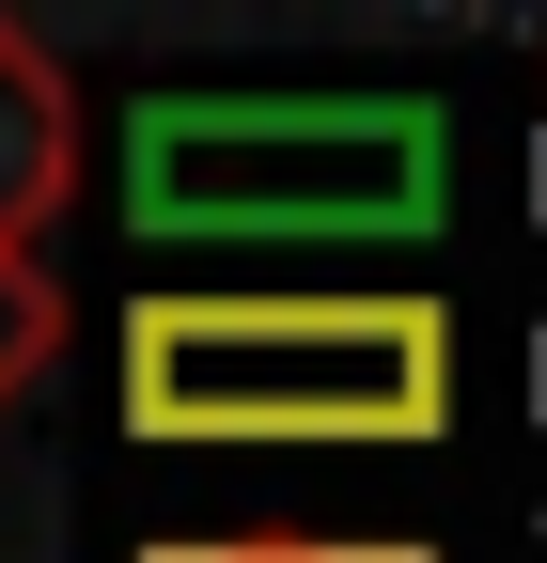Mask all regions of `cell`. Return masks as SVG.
Listing matches in <instances>:
<instances>
[{"label": "cell", "mask_w": 547, "mask_h": 563, "mask_svg": "<svg viewBox=\"0 0 547 563\" xmlns=\"http://www.w3.org/2000/svg\"><path fill=\"white\" fill-rule=\"evenodd\" d=\"M454 407V313L406 282H157L125 313V439L157 454H423Z\"/></svg>", "instance_id": "obj_1"}, {"label": "cell", "mask_w": 547, "mask_h": 563, "mask_svg": "<svg viewBox=\"0 0 547 563\" xmlns=\"http://www.w3.org/2000/svg\"><path fill=\"white\" fill-rule=\"evenodd\" d=\"M142 563H438L423 532L406 548H313V532H157Z\"/></svg>", "instance_id": "obj_4"}, {"label": "cell", "mask_w": 547, "mask_h": 563, "mask_svg": "<svg viewBox=\"0 0 547 563\" xmlns=\"http://www.w3.org/2000/svg\"><path fill=\"white\" fill-rule=\"evenodd\" d=\"M47 344H63V298H47V266H0V407H16L47 376Z\"/></svg>", "instance_id": "obj_5"}, {"label": "cell", "mask_w": 547, "mask_h": 563, "mask_svg": "<svg viewBox=\"0 0 547 563\" xmlns=\"http://www.w3.org/2000/svg\"><path fill=\"white\" fill-rule=\"evenodd\" d=\"M63 203H79V79L0 16V266H32Z\"/></svg>", "instance_id": "obj_3"}, {"label": "cell", "mask_w": 547, "mask_h": 563, "mask_svg": "<svg viewBox=\"0 0 547 563\" xmlns=\"http://www.w3.org/2000/svg\"><path fill=\"white\" fill-rule=\"evenodd\" d=\"M142 251H391L454 203L438 95H142L110 125Z\"/></svg>", "instance_id": "obj_2"}]
</instances>
